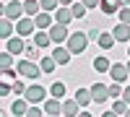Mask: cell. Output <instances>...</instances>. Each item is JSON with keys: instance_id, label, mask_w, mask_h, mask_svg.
<instances>
[{"instance_id": "obj_2", "label": "cell", "mask_w": 130, "mask_h": 117, "mask_svg": "<svg viewBox=\"0 0 130 117\" xmlns=\"http://www.w3.org/2000/svg\"><path fill=\"white\" fill-rule=\"evenodd\" d=\"M16 70H18V76H24V78H29V81H37L39 76H44L42 68H39V62H31V60H26V57L16 62Z\"/></svg>"}, {"instance_id": "obj_42", "label": "cell", "mask_w": 130, "mask_h": 117, "mask_svg": "<svg viewBox=\"0 0 130 117\" xmlns=\"http://www.w3.org/2000/svg\"><path fill=\"white\" fill-rule=\"evenodd\" d=\"M127 3H130V0H120V5H122V8H127Z\"/></svg>"}, {"instance_id": "obj_9", "label": "cell", "mask_w": 130, "mask_h": 117, "mask_svg": "<svg viewBox=\"0 0 130 117\" xmlns=\"http://www.w3.org/2000/svg\"><path fill=\"white\" fill-rule=\"evenodd\" d=\"M24 49H26V42H24V37H18V34H16L13 39H8V42H5V52H10L13 57L21 55Z\"/></svg>"}, {"instance_id": "obj_8", "label": "cell", "mask_w": 130, "mask_h": 117, "mask_svg": "<svg viewBox=\"0 0 130 117\" xmlns=\"http://www.w3.org/2000/svg\"><path fill=\"white\" fill-rule=\"evenodd\" d=\"M34 24H37V31H50L52 26H55V13H42L34 18Z\"/></svg>"}, {"instance_id": "obj_30", "label": "cell", "mask_w": 130, "mask_h": 117, "mask_svg": "<svg viewBox=\"0 0 130 117\" xmlns=\"http://www.w3.org/2000/svg\"><path fill=\"white\" fill-rule=\"evenodd\" d=\"M70 10H73V18H83L89 8H86L83 3H73V8H70Z\"/></svg>"}, {"instance_id": "obj_40", "label": "cell", "mask_w": 130, "mask_h": 117, "mask_svg": "<svg viewBox=\"0 0 130 117\" xmlns=\"http://www.w3.org/2000/svg\"><path fill=\"white\" fill-rule=\"evenodd\" d=\"M102 117H120V114H115V112H112V109H107V112H104V114H102Z\"/></svg>"}, {"instance_id": "obj_6", "label": "cell", "mask_w": 130, "mask_h": 117, "mask_svg": "<svg viewBox=\"0 0 130 117\" xmlns=\"http://www.w3.org/2000/svg\"><path fill=\"white\" fill-rule=\"evenodd\" d=\"M70 34H73V31H68V26H62V24H55L50 29V37H52V44H55V47H60L62 42H68Z\"/></svg>"}, {"instance_id": "obj_28", "label": "cell", "mask_w": 130, "mask_h": 117, "mask_svg": "<svg viewBox=\"0 0 130 117\" xmlns=\"http://www.w3.org/2000/svg\"><path fill=\"white\" fill-rule=\"evenodd\" d=\"M39 3H42V10H44V13H55L60 8V0H39Z\"/></svg>"}, {"instance_id": "obj_5", "label": "cell", "mask_w": 130, "mask_h": 117, "mask_svg": "<svg viewBox=\"0 0 130 117\" xmlns=\"http://www.w3.org/2000/svg\"><path fill=\"white\" fill-rule=\"evenodd\" d=\"M16 34H18V37H24V39H26V37H34V34H37V24H34V18L24 16V18L16 24Z\"/></svg>"}, {"instance_id": "obj_12", "label": "cell", "mask_w": 130, "mask_h": 117, "mask_svg": "<svg viewBox=\"0 0 130 117\" xmlns=\"http://www.w3.org/2000/svg\"><path fill=\"white\" fill-rule=\"evenodd\" d=\"M52 57H55V62H57V65H68L73 55H70V49H68V47H62V44H60V47H55V49H52Z\"/></svg>"}, {"instance_id": "obj_22", "label": "cell", "mask_w": 130, "mask_h": 117, "mask_svg": "<svg viewBox=\"0 0 130 117\" xmlns=\"http://www.w3.org/2000/svg\"><path fill=\"white\" fill-rule=\"evenodd\" d=\"M91 65H94V70H96V73H109V68H112V62L107 60L104 55H96Z\"/></svg>"}, {"instance_id": "obj_7", "label": "cell", "mask_w": 130, "mask_h": 117, "mask_svg": "<svg viewBox=\"0 0 130 117\" xmlns=\"http://www.w3.org/2000/svg\"><path fill=\"white\" fill-rule=\"evenodd\" d=\"M127 65H122V62H112V68H109V78L115 81V83H125L127 81Z\"/></svg>"}, {"instance_id": "obj_38", "label": "cell", "mask_w": 130, "mask_h": 117, "mask_svg": "<svg viewBox=\"0 0 130 117\" xmlns=\"http://www.w3.org/2000/svg\"><path fill=\"white\" fill-rule=\"evenodd\" d=\"M60 8H73V0H60Z\"/></svg>"}, {"instance_id": "obj_21", "label": "cell", "mask_w": 130, "mask_h": 117, "mask_svg": "<svg viewBox=\"0 0 130 117\" xmlns=\"http://www.w3.org/2000/svg\"><path fill=\"white\" fill-rule=\"evenodd\" d=\"M112 34H115L117 42H130V26H127V24H117V26L112 29Z\"/></svg>"}, {"instance_id": "obj_15", "label": "cell", "mask_w": 130, "mask_h": 117, "mask_svg": "<svg viewBox=\"0 0 130 117\" xmlns=\"http://www.w3.org/2000/svg\"><path fill=\"white\" fill-rule=\"evenodd\" d=\"M44 112H47V114H52V117L62 114V102H60V99H52V96H50V99L44 102Z\"/></svg>"}, {"instance_id": "obj_1", "label": "cell", "mask_w": 130, "mask_h": 117, "mask_svg": "<svg viewBox=\"0 0 130 117\" xmlns=\"http://www.w3.org/2000/svg\"><path fill=\"white\" fill-rule=\"evenodd\" d=\"M65 47L70 49V55H81V52H86V47H89V34H86V31H73L70 39L65 42Z\"/></svg>"}, {"instance_id": "obj_18", "label": "cell", "mask_w": 130, "mask_h": 117, "mask_svg": "<svg viewBox=\"0 0 130 117\" xmlns=\"http://www.w3.org/2000/svg\"><path fill=\"white\" fill-rule=\"evenodd\" d=\"M70 21H73V10H70V8H57V10H55V24L68 26Z\"/></svg>"}, {"instance_id": "obj_20", "label": "cell", "mask_w": 130, "mask_h": 117, "mask_svg": "<svg viewBox=\"0 0 130 117\" xmlns=\"http://www.w3.org/2000/svg\"><path fill=\"white\" fill-rule=\"evenodd\" d=\"M24 10H26L29 18H37L42 13V3H39V0H24Z\"/></svg>"}, {"instance_id": "obj_39", "label": "cell", "mask_w": 130, "mask_h": 117, "mask_svg": "<svg viewBox=\"0 0 130 117\" xmlns=\"http://www.w3.org/2000/svg\"><path fill=\"white\" fill-rule=\"evenodd\" d=\"M122 99H125V102L130 104V86H125V94H122Z\"/></svg>"}, {"instance_id": "obj_34", "label": "cell", "mask_w": 130, "mask_h": 117, "mask_svg": "<svg viewBox=\"0 0 130 117\" xmlns=\"http://www.w3.org/2000/svg\"><path fill=\"white\" fill-rule=\"evenodd\" d=\"M8 94H13V83L3 81V83H0V96H8Z\"/></svg>"}, {"instance_id": "obj_25", "label": "cell", "mask_w": 130, "mask_h": 117, "mask_svg": "<svg viewBox=\"0 0 130 117\" xmlns=\"http://www.w3.org/2000/svg\"><path fill=\"white\" fill-rule=\"evenodd\" d=\"M39 68H42V73L47 76V73H55L57 62H55V57H52V55H47V57H42V60H39Z\"/></svg>"}, {"instance_id": "obj_35", "label": "cell", "mask_w": 130, "mask_h": 117, "mask_svg": "<svg viewBox=\"0 0 130 117\" xmlns=\"http://www.w3.org/2000/svg\"><path fill=\"white\" fill-rule=\"evenodd\" d=\"M120 24L130 26V8H120Z\"/></svg>"}, {"instance_id": "obj_45", "label": "cell", "mask_w": 130, "mask_h": 117, "mask_svg": "<svg viewBox=\"0 0 130 117\" xmlns=\"http://www.w3.org/2000/svg\"><path fill=\"white\" fill-rule=\"evenodd\" d=\"M127 57H130V49H127Z\"/></svg>"}, {"instance_id": "obj_32", "label": "cell", "mask_w": 130, "mask_h": 117, "mask_svg": "<svg viewBox=\"0 0 130 117\" xmlns=\"http://www.w3.org/2000/svg\"><path fill=\"white\" fill-rule=\"evenodd\" d=\"M0 65H3V70H10V68H13V55H10V52H3Z\"/></svg>"}, {"instance_id": "obj_4", "label": "cell", "mask_w": 130, "mask_h": 117, "mask_svg": "<svg viewBox=\"0 0 130 117\" xmlns=\"http://www.w3.org/2000/svg\"><path fill=\"white\" fill-rule=\"evenodd\" d=\"M24 99L29 104H42V102H47V89L39 86V83H31V86L26 89V94H24Z\"/></svg>"}, {"instance_id": "obj_16", "label": "cell", "mask_w": 130, "mask_h": 117, "mask_svg": "<svg viewBox=\"0 0 130 117\" xmlns=\"http://www.w3.org/2000/svg\"><path fill=\"white\" fill-rule=\"evenodd\" d=\"M13 31H16V24H13V21H8V18L0 21V37H3V42L13 39Z\"/></svg>"}, {"instance_id": "obj_33", "label": "cell", "mask_w": 130, "mask_h": 117, "mask_svg": "<svg viewBox=\"0 0 130 117\" xmlns=\"http://www.w3.org/2000/svg\"><path fill=\"white\" fill-rule=\"evenodd\" d=\"M26 89H29V86H26L24 81H16V83H13V94H18V96H24Z\"/></svg>"}, {"instance_id": "obj_17", "label": "cell", "mask_w": 130, "mask_h": 117, "mask_svg": "<svg viewBox=\"0 0 130 117\" xmlns=\"http://www.w3.org/2000/svg\"><path fill=\"white\" fill-rule=\"evenodd\" d=\"M73 99L78 102L81 107H89V104L94 102V96H91V89H78V91L73 94Z\"/></svg>"}, {"instance_id": "obj_46", "label": "cell", "mask_w": 130, "mask_h": 117, "mask_svg": "<svg viewBox=\"0 0 130 117\" xmlns=\"http://www.w3.org/2000/svg\"><path fill=\"white\" fill-rule=\"evenodd\" d=\"M44 117H52V114H44Z\"/></svg>"}, {"instance_id": "obj_19", "label": "cell", "mask_w": 130, "mask_h": 117, "mask_svg": "<svg viewBox=\"0 0 130 117\" xmlns=\"http://www.w3.org/2000/svg\"><path fill=\"white\" fill-rule=\"evenodd\" d=\"M31 42H34V44H37L39 49H47V47L52 44V37H50V31H37Z\"/></svg>"}, {"instance_id": "obj_24", "label": "cell", "mask_w": 130, "mask_h": 117, "mask_svg": "<svg viewBox=\"0 0 130 117\" xmlns=\"http://www.w3.org/2000/svg\"><path fill=\"white\" fill-rule=\"evenodd\" d=\"M24 55H26V60H31V62H39V60H42V55H39V47L34 44V42H26Z\"/></svg>"}, {"instance_id": "obj_23", "label": "cell", "mask_w": 130, "mask_h": 117, "mask_svg": "<svg viewBox=\"0 0 130 117\" xmlns=\"http://www.w3.org/2000/svg\"><path fill=\"white\" fill-rule=\"evenodd\" d=\"M115 34H109V31H102V37H99V42H96V44H99L102 49H107V52H109L112 47H115Z\"/></svg>"}, {"instance_id": "obj_37", "label": "cell", "mask_w": 130, "mask_h": 117, "mask_svg": "<svg viewBox=\"0 0 130 117\" xmlns=\"http://www.w3.org/2000/svg\"><path fill=\"white\" fill-rule=\"evenodd\" d=\"M81 3H83L86 8H89V10H91V8H99V5H102V0H81Z\"/></svg>"}, {"instance_id": "obj_43", "label": "cell", "mask_w": 130, "mask_h": 117, "mask_svg": "<svg viewBox=\"0 0 130 117\" xmlns=\"http://www.w3.org/2000/svg\"><path fill=\"white\" fill-rule=\"evenodd\" d=\"M127 73H130V60H127Z\"/></svg>"}, {"instance_id": "obj_14", "label": "cell", "mask_w": 130, "mask_h": 117, "mask_svg": "<svg viewBox=\"0 0 130 117\" xmlns=\"http://www.w3.org/2000/svg\"><path fill=\"white\" fill-rule=\"evenodd\" d=\"M120 0H102V5H99V10L104 16H115V13H120Z\"/></svg>"}, {"instance_id": "obj_26", "label": "cell", "mask_w": 130, "mask_h": 117, "mask_svg": "<svg viewBox=\"0 0 130 117\" xmlns=\"http://www.w3.org/2000/svg\"><path fill=\"white\" fill-rule=\"evenodd\" d=\"M50 96L62 102V96H65V83H62V81H55V83L50 86Z\"/></svg>"}, {"instance_id": "obj_36", "label": "cell", "mask_w": 130, "mask_h": 117, "mask_svg": "<svg viewBox=\"0 0 130 117\" xmlns=\"http://www.w3.org/2000/svg\"><path fill=\"white\" fill-rule=\"evenodd\" d=\"M86 34H89V42H99L102 31H99V29H89V31H86Z\"/></svg>"}, {"instance_id": "obj_10", "label": "cell", "mask_w": 130, "mask_h": 117, "mask_svg": "<svg viewBox=\"0 0 130 117\" xmlns=\"http://www.w3.org/2000/svg\"><path fill=\"white\" fill-rule=\"evenodd\" d=\"M89 89H91V96H94V102L104 104L107 99H109V86H104V83H99V81H96L94 86H89Z\"/></svg>"}, {"instance_id": "obj_13", "label": "cell", "mask_w": 130, "mask_h": 117, "mask_svg": "<svg viewBox=\"0 0 130 117\" xmlns=\"http://www.w3.org/2000/svg\"><path fill=\"white\" fill-rule=\"evenodd\" d=\"M29 107H31V104H29L24 96H21V99H13V104H10V114H16V117H26Z\"/></svg>"}, {"instance_id": "obj_41", "label": "cell", "mask_w": 130, "mask_h": 117, "mask_svg": "<svg viewBox=\"0 0 130 117\" xmlns=\"http://www.w3.org/2000/svg\"><path fill=\"white\" fill-rule=\"evenodd\" d=\"M78 117H94V114H91V112H86V109H81V114H78Z\"/></svg>"}, {"instance_id": "obj_31", "label": "cell", "mask_w": 130, "mask_h": 117, "mask_svg": "<svg viewBox=\"0 0 130 117\" xmlns=\"http://www.w3.org/2000/svg\"><path fill=\"white\" fill-rule=\"evenodd\" d=\"M47 112H44V107H39V104H31L29 107V112H26V117H44Z\"/></svg>"}, {"instance_id": "obj_3", "label": "cell", "mask_w": 130, "mask_h": 117, "mask_svg": "<svg viewBox=\"0 0 130 117\" xmlns=\"http://www.w3.org/2000/svg\"><path fill=\"white\" fill-rule=\"evenodd\" d=\"M24 16H26V10H24V0H8V3L3 5V18L13 21V24H18Z\"/></svg>"}, {"instance_id": "obj_29", "label": "cell", "mask_w": 130, "mask_h": 117, "mask_svg": "<svg viewBox=\"0 0 130 117\" xmlns=\"http://www.w3.org/2000/svg\"><path fill=\"white\" fill-rule=\"evenodd\" d=\"M122 94H125L122 83H109V96L112 99H122Z\"/></svg>"}, {"instance_id": "obj_44", "label": "cell", "mask_w": 130, "mask_h": 117, "mask_svg": "<svg viewBox=\"0 0 130 117\" xmlns=\"http://www.w3.org/2000/svg\"><path fill=\"white\" fill-rule=\"evenodd\" d=\"M125 117H130V109H127V114H125Z\"/></svg>"}, {"instance_id": "obj_27", "label": "cell", "mask_w": 130, "mask_h": 117, "mask_svg": "<svg viewBox=\"0 0 130 117\" xmlns=\"http://www.w3.org/2000/svg\"><path fill=\"white\" fill-rule=\"evenodd\" d=\"M127 109H130V104H127L125 99H115V104H112V112H115V114L125 117V114H127Z\"/></svg>"}, {"instance_id": "obj_11", "label": "cell", "mask_w": 130, "mask_h": 117, "mask_svg": "<svg viewBox=\"0 0 130 117\" xmlns=\"http://www.w3.org/2000/svg\"><path fill=\"white\" fill-rule=\"evenodd\" d=\"M81 114V104L75 99H62V117H78Z\"/></svg>"}]
</instances>
